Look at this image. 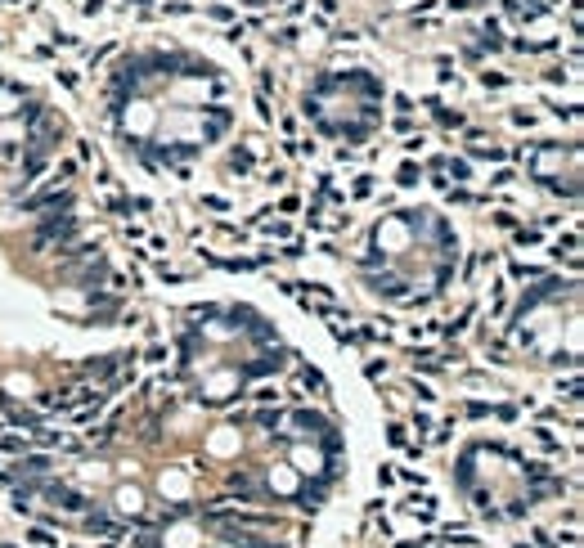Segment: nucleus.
<instances>
[{"label":"nucleus","mask_w":584,"mask_h":548,"mask_svg":"<svg viewBox=\"0 0 584 548\" xmlns=\"http://www.w3.org/2000/svg\"><path fill=\"white\" fill-rule=\"evenodd\" d=\"M86 526H90V530H108L113 521H108V517H86Z\"/></svg>","instance_id":"1"},{"label":"nucleus","mask_w":584,"mask_h":548,"mask_svg":"<svg viewBox=\"0 0 584 548\" xmlns=\"http://www.w3.org/2000/svg\"><path fill=\"white\" fill-rule=\"evenodd\" d=\"M135 548H157V540H153V535H140V540H135Z\"/></svg>","instance_id":"2"}]
</instances>
